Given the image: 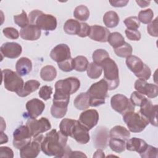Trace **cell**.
<instances>
[{
	"label": "cell",
	"instance_id": "obj_44",
	"mask_svg": "<svg viewBox=\"0 0 158 158\" xmlns=\"http://www.w3.org/2000/svg\"><path fill=\"white\" fill-rule=\"evenodd\" d=\"M67 111V108L57 107L52 105L51 107V114L52 116L56 118H61L64 117Z\"/></svg>",
	"mask_w": 158,
	"mask_h": 158
},
{
	"label": "cell",
	"instance_id": "obj_35",
	"mask_svg": "<svg viewBox=\"0 0 158 158\" xmlns=\"http://www.w3.org/2000/svg\"><path fill=\"white\" fill-rule=\"evenodd\" d=\"M74 69L77 72H84L86 70L89 62L87 58L83 56H77L73 59Z\"/></svg>",
	"mask_w": 158,
	"mask_h": 158
},
{
	"label": "cell",
	"instance_id": "obj_27",
	"mask_svg": "<svg viewBox=\"0 0 158 158\" xmlns=\"http://www.w3.org/2000/svg\"><path fill=\"white\" fill-rule=\"evenodd\" d=\"M81 28V23L78 20L72 19H68L64 23V31L70 35H75L78 34Z\"/></svg>",
	"mask_w": 158,
	"mask_h": 158
},
{
	"label": "cell",
	"instance_id": "obj_24",
	"mask_svg": "<svg viewBox=\"0 0 158 158\" xmlns=\"http://www.w3.org/2000/svg\"><path fill=\"white\" fill-rule=\"evenodd\" d=\"M15 69L20 76L27 75L31 71L32 62L27 57H21L16 62Z\"/></svg>",
	"mask_w": 158,
	"mask_h": 158
},
{
	"label": "cell",
	"instance_id": "obj_53",
	"mask_svg": "<svg viewBox=\"0 0 158 158\" xmlns=\"http://www.w3.org/2000/svg\"><path fill=\"white\" fill-rule=\"evenodd\" d=\"M86 157V156L83 152H82L81 151H72V152L70 157Z\"/></svg>",
	"mask_w": 158,
	"mask_h": 158
},
{
	"label": "cell",
	"instance_id": "obj_1",
	"mask_svg": "<svg viewBox=\"0 0 158 158\" xmlns=\"http://www.w3.org/2000/svg\"><path fill=\"white\" fill-rule=\"evenodd\" d=\"M67 139L60 131L53 129L44 137L41 144V151L48 156L70 157L72 151L67 145Z\"/></svg>",
	"mask_w": 158,
	"mask_h": 158
},
{
	"label": "cell",
	"instance_id": "obj_32",
	"mask_svg": "<svg viewBox=\"0 0 158 158\" xmlns=\"http://www.w3.org/2000/svg\"><path fill=\"white\" fill-rule=\"evenodd\" d=\"M109 146L114 152L121 153L126 149V141L118 138H110L109 140Z\"/></svg>",
	"mask_w": 158,
	"mask_h": 158
},
{
	"label": "cell",
	"instance_id": "obj_52",
	"mask_svg": "<svg viewBox=\"0 0 158 158\" xmlns=\"http://www.w3.org/2000/svg\"><path fill=\"white\" fill-rule=\"evenodd\" d=\"M129 1L128 0H119V1H110L109 2L112 6L115 7H122L126 6L128 3Z\"/></svg>",
	"mask_w": 158,
	"mask_h": 158
},
{
	"label": "cell",
	"instance_id": "obj_19",
	"mask_svg": "<svg viewBox=\"0 0 158 158\" xmlns=\"http://www.w3.org/2000/svg\"><path fill=\"white\" fill-rule=\"evenodd\" d=\"M44 108V103L37 98H33L26 103V109L30 118H36L42 114Z\"/></svg>",
	"mask_w": 158,
	"mask_h": 158
},
{
	"label": "cell",
	"instance_id": "obj_39",
	"mask_svg": "<svg viewBox=\"0 0 158 158\" xmlns=\"http://www.w3.org/2000/svg\"><path fill=\"white\" fill-rule=\"evenodd\" d=\"M93 62L98 65H100L101 62L106 58L109 57V53L103 49H98L94 51L93 53Z\"/></svg>",
	"mask_w": 158,
	"mask_h": 158
},
{
	"label": "cell",
	"instance_id": "obj_8",
	"mask_svg": "<svg viewBox=\"0 0 158 158\" xmlns=\"http://www.w3.org/2000/svg\"><path fill=\"white\" fill-rule=\"evenodd\" d=\"M20 77L17 72L10 69L2 70V79L4 88L9 91L17 93L23 88L24 82Z\"/></svg>",
	"mask_w": 158,
	"mask_h": 158
},
{
	"label": "cell",
	"instance_id": "obj_15",
	"mask_svg": "<svg viewBox=\"0 0 158 158\" xmlns=\"http://www.w3.org/2000/svg\"><path fill=\"white\" fill-rule=\"evenodd\" d=\"M135 88L138 92L149 98H154L158 95V86L155 84L148 83L144 80H137L135 83Z\"/></svg>",
	"mask_w": 158,
	"mask_h": 158
},
{
	"label": "cell",
	"instance_id": "obj_29",
	"mask_svg": "<svg viewBox=\"0 0 158 158\" xmlns=\"http://www.w3.org/2000/svg\"><path fill=\"white\" fill-rule=\"evenodd\" d=\"M119 21V17L115 11H107L103 16V22L107 28H114L117 27Z\"/></svg>",
	"mask_w": 158,
	"mask_h": 158
},
{
	"label": "cell",
	"instance_id": "obj_17",
	"mask_svg": "<svg viewBox=\"0 0 158 158\" xmlns=\"http://www.w3.org/2000/svg\"><path fill=\"white\" fill-rule=\"evenodd\" d=\"M51 58L59 63L71 58L70 48L66 44H59L55 46L50 52Z\"/></svg>",
	"mask_w": 158,
	"mask_h": 158
},
{
	"label": "cell",
	"instance_id": "obj_6",
	"mask_svg": "<svg viewBox=\"0 0 158 158\" xmlns=\"http://www.w3.org/2000/svg\"><path fill=\"white\" fill-rule=\"evenodd\" d=\"M125 62L127 67L139 79L147 80L150 78L151 75L150 68L138 57L131 55L127 57Z\"/></svg>",
	"mask_w": 158,
	"mask_h": 158
},
{
	"label": "cell",
	"instance_id": "obj_55",
	"mask_svg": "<svg viewBox=\"0 0 158 158\" xmlns=\"http://www.w3.org/2000/svg\"><path fill=\"white\" fill-rule=\"evenodd\" d=\"M93 157H104L105 154L102 149H98L93 154Z\"/></svg>",
	"mask_w": 158,
	"mask_h": 158
},
{
	"label": "cell",
	"instance_id": "obj_18",
	"mask_svg": "<svg viewBox=\"0 0 158 158\" xmlns=\"http://www.w3.org/2000/svg\"><path fill=\"white\" fill-rule=\"evenodd\" d=\"M0 51L2 56L9 59H15L21 54L22 48L17 43L7 42L1 45Z\"/></svg>",
	"mask_w": 158,
	"mask_h": 158
},
{
	"label": "cell",
	"instance_id": "obj_38",
	"mask_svg": "<svg viewBox=\"0 0 158 158\" xmlns=\"http://www.w3.org/2000/svg\"><path fill=\"white\" fill-rule=\"evenodd\" d=\"M154 17V12L151 9L141 10L138 14V20L144 24H149Z\"/></svg>",
	"mask_w": 158,
	"mask_h": 158
},
{
	"label": "cell",
	"instance_id": "obj_33",
	"mask_svg": "<svg viewBox=\"0 0 158 158\" xmlns=\"http://www.w3.org/2000/svg\"><path fill=\"white\" fill-rule=\"evenodd\" d=\"M75 121V120L71 118H63L59 124V129L61 133L65 136H70L71 131Z\"/></svg>",
	"mask_w": 158,
	"mask_h": 158
},
{
	"label": "cell",
	"instance_id": "obj_31",
	"mask_svg": "<svg viewBox=\"0 0 158 158\" xmlns=\"http://www.w3.org/2000/svg\"><path fill=\"white\" fill-rule=\"evenodd\" d=\"M107 42L114 49L121 46L125 43L124 37L118 32L110 33L108 36Z\"/></svg>",
	"mask_w": 158,
	"mask_h": 158
},
{
	"label": "cell",
	"instance_id": "obj_12",
	"mask_svg": "<svg viewBox=\"0 0 158 158\" xmlns=\"http://www.w3.org/2000/svg\"><path fill=\"white\" fill-rule=\"evenodd\" d=\"M31 136L27 125H20L13 133V146L20 149L31 141Z\"/></svg>",
	"mask_w": 158,
	"mask_h": 158
},
{
	"label": "cell",
	"instance_id": "obj_28",
	"mask_svg": "<svg viewBox=\"0 0 158 158\" xmlns=\"http://www.w3.org/2000/svg\"><path fill=\"white\" fill-rule=\"evenodd\" d=\"M73 105L78 110H85L89 108V97L87 92L79 94L74 99Z\"/></svg>",
	"mask_w": 158,
	"mask_h": 158
},
{
	"label": "cell",
	"instance_id": "obj_21",
	"mask_svg": "<svg viewBox=\"0 0 158 158\" xmlns=\"http://www.w3.org/2000/svg\"><path fill=\"white\" fill-rule=\"evenodd\" d=\"M109 30L102 26L94 25L90 26L89 37L96 41L101 43L107 42V38L110 34Z\"/></svg>",
	"mask_w": 158,
	"mask_h": 158
},
{
	"label": "cell",
	"instance_id": "obj_49",
	"mask_svg": "<svg viewBox=\"0 0 158 158\" xmlns=\"http://www.w3.org/2000/svg\"><path fill=\"white\" fill-rule=\"evenodd\" d=\"M147 31L152 36L157 37V18H156L152 22H151L147 26Z\"/></svg>",
	"mask_w": 158,
	"mask_h": 158
},
{
	"label": "cell",
	"instance_id": "obj_43",
	"mask_svg": "<svg viewBox=\"0 0 158 158\" xmlns=\"http://www.w3.org/2000/svg\"><path fill=\"white\" fill-rule=\"evenodd\" d=\"M59 68L63 72H69L74 69V62L73 58H70L63 62L57 63Z\"/></svg>",
	"mask_w": 158,
	"mask_h": 158
},
{
	"label": "cell",
	"instance_id": "obj_9",
	"mask_svg": "<svg viewBox=\"0 0 158 158\" xmlns=\"http://www.w3.org/2000/svg\"><path fill=\"white\" fill-rule=\"evenodd\" d=\"M110 105L114 110L122 115L130 111H135V106L127 96L122 94L114 95L110 99Z\"/></svg>",
	"mask_w": 158,
	"mask_h": 158
},
{
	"label": "cell",
	"instance_id": "obj_47",
	"mask_svg": "<svg viewBox=\"0 0 158 158\" xmlns=\"http://www.w3.org/2000/svg\"><path fill=\"white\" fill-rule=\"evenodd\" d=\"M2 33L6 37L12 40L17 39L19 37L18 30L13 27H6L2 30Z\"/></svg>",
	"mask_w": 158,
	"mask_h": 158
},
{
	"label": "cell",
	"instance_id": "obj_48",
	"mask_svg": "<svg viewBox=\"0 0 158 158\" xmlns=\"http://www.w3.org/2000/svg\"><path fill=\"white\" fill-rule=\"evenodd\" d=\"M127 38L131 41H139L141 39V33L138 30L126 29L125 31Z\"/></svg>",
	"mask_w": 158,
	"mask_h": 158
},
{
	"label": "cell",
	"instance_id": "obj_14",
	"mask_svg": "<svg viewBox=\"0 0 158 158\" xmlns=\"http://www.w3.org/2000/svg\"><path fill=\"white\" fill-rule=\"evenodd\" d=\"M88 130L82 125L78 120H76L70 134V137L73 138L78 143L85 144L89 142L90 136Z\"/></svg>",
	"mask_w": 158,
	"mask_h": 158
},
{
	"label": "cell",
	"instance_id": "obj_45",
	"mask_svg": "<svg viewBox=\"0 0 158 158\" xmlns=\"http://www.w3.org/2000/svg\"><path fill=\"white\" fill-rule=\"evenodd\" d=\"M52 94V88L48 85L43 86L40 88L38 92L39 96L44 101H47L49 99H50Z\"/></svg>",
	"mask_w": 158,
	"mask_h": 158
},
{
	"label": "cell",
	"instance_id": "obj_22",
	"mask_svg": "<svg viewBox=\"0 0 158 158\" xmlns=\"http://www.w3.org/2000/svg\"><path fill=\"white\" fill-rule=\"evenodd\" d=\"M41 34V29L36 25L33 24H29L20 31V37L27 41L37 40L40 38Z\"/></svg>",
	"mask_w": 158,
	"mask_h": 158
},
{
	"label": "cell",
	"instance_id": "obj_20",
	"mask_svg": "<svg viewBox=\"0 0 158 158\" xmlns=\"http://www.w3.org/2000/svg\"><path fill=\"white\" fill-rule=\"evenodd\" d=\"M107 129L104 127L97 128L93 135V142L96 148L106 149L109 142V134Z\"/></svg>",
	"mask_w": 158,
	"mask_h": 158
},
{
	"label": "cell",
	"instance_id": "obj_46",
	"mask_svg": "<svg viewBox=\"0 0 158 158\" xmlns=\"http://www.w3.org/2000/svg\"><path fill=\"white\" fill-rule=\"evenodd\" d=\"M158 150L156 147L148 145V147L145 151L140 154V156L143 158H150V157H157Z\"/></svg>",
	"mask_w": 158,
	"mask_h": 158
},
{
	"label": "cell",
	"instance_id": "obj_41",
	"mask_svg": "<svg viewBox=\"0 0 158 158\" xmlns=\"http://www.w3.org/2000/svg\"><path fill=\"white\" fill-rule=\"evenodd\" d=\"M127 29L137 30L140 27V22L138 17L135 16H131L126 18L123 21Z\"/></svg>",
	"mask_w": 158,
	"mask_h": 158
},
{
	"label": "cell",
	"instance_id": "obj_37",
	"mask_svg": "<svg viewBox=\"0 0 158 158\" xmlns=\"http://www.w3.org/2000/svg\"><path fill=\"white\" fill-rule=\"evenodd\" d=\"M114 52L117 56L123 58H127V57L131 55L133 52V48L129 43L125 42L121 46L114 49Z\"/></svg>",
	"mask_w": 158,
	"mask_h": 158
},
{
	"label": "cell",
	"instance_id": "obj_13",
	"mask_svg": "<svg viewBox=\"0 0 158 158\" xmlns=\"http://www.w3.org/2000/svg\"><path fill=\"white\" fill-rule=\"evenodd\" d=\"M139 113L153 126L157 127V105H153L151 101L146 99L140 106Z\"/></svg>",
	"mask_w": 158,
	"mask_h": 158
},
{
	"label": "cell",
	"instance_id": "obj_2",
	"mask_svg": "<svg viewBox=\"0 0 158 158\" xmlns=\"http://www.w3.org/2000/svg\"><path fill=\"white\" fill-rule=\"evenodd\" d=\"M80 87V81L76 77H69L60 80L55 83L53 100H70V96L77 92Z\"/></svg>",
	"mask_w": 158,
	"mask_h": 158
},
{
	"label": "cell",
	"instance_id": "obj_36",
	"mask_svg": "<svg viewBox=\"0 0 158 158\" xmlns=\"http://www.w3.org/2000/svg\"><path fill=\"white\" fill-rule=\"evenodd\" d=\"M86 71L87 75L90 78L97 79L101 77L102 72V69L100 65H98L93 62L88 64Z\"/></svg>",
	"mask_w": 158,
	"mask_h": 158
},
{
	"label": "cell",
	"instance_id": "obj_16",
	"mask_svg": "<svg viewBox=\"0 0 158 158\" xmlns=\"http://www.w3.org/2000/svg\"><path fill=\"white\" fill-rule=\"evenodd\" d=\"M99 120L98 112L95 109H88L81 113L78 121L86 129L90 130L95 127Z\"/></svg>",
	"mask_w": 158,
	"mask_h": 158
},
{
	"label": "cell",
	"instance_id": "obj_10",
	"mask_svg": "<svg viewBox=\"0 0 158 158\" xmlns=\"http://www.w3.org/2000/svg\"><path fill=\"white\" fill-rule=\"evenodd\" d=\"M26 125L29 129L31 137L33 138L51 128V123L46 117H41L38 120L36 118H30L27 120Z\"/></svg>",
	"mask_w": 158,
	"mask_h": 158
},
{
	"label": "cell",
	"instance_id": "obj_5",
	"mask_svg": "<svg viewBox=\"0 0 158 158\" xmlns=\"http://www.w3.org/2000/svg\"><path fill=\"white\" fill-rule=\"evenodd\" d=\"M108 90L107 83L104 78L92 84L87 91L90 106L97 107L104 104Z\"/></svg>",
	"mask_w": 158,
	"mask_h": 158
},
{
	"label": "cell",
	"instance_id": "obj_42",
	"mask_svg": "<svg viewBox=\"0 0 158 158\" xmlns=\"http://www.w3.org/2000/svg\"><path fill=\"white\" fill-rule=\"evenodd\" d=\"M146 99V98L144 96V95L139 93L138 91H133L131 94L130 100L134 106L140 107Z\"/></svg>",
	"mask_w": 158,
	"mask_h": 158
},
{
	"label": "cell",
	"instance_id": "obj_56",
	"mask_svg": "<svg viewBox=\"0 0 158 158\" xmlns=\"http://www.w3.org/2000/svg\"><path fill=\"white\" fill-rule=\"evenodd\" d=\"M8 141V137L7 136L3 133V131H1V143L0 144H4Z\"/></svg>",
	"mask_w": 158,
	"mask_h": 158
},
{
	"label": "cell",
	"instance_id": "obj_23",
	"mask_svg": "<svg viewBox=\"0 0 158 158\" xmlns=\"http://www.w3.org/2000/svg\"><path fill=\"white\" fill-rule=\"evenodd\" d=\"M148 145V144L145 141L136 137L128 139L126 141V149L127 150L130 151H135L139 154L145 151Z\"/></svg>",
	"mask_w": 158,
	"mask_h": 158
},
{
	"label": "cell",
	"instance_id": "obj_50",
	"mask_svg": "<svg viewBox=\"0 0 158 158\" xmlns=\"http://www.w3.org/2000/svg\"><path fill=\"white\" fill-rule=\"evenodd\" d=\"M90 32V26L86 23H81V28L78 36L81 38H85L89 36Z\"/></svg>",
	"mask_w": 158,
	"mask_h": 158
},
{
	"label": "cell",
	"instance_id": "obj_54",
	"mask_svg": "<svg viewBox=\"0 0 158 158\" xmlns=\"http://www.w3.org/2000/svg\"><path fill=\"white\" fill-rule=\"evenodd\" d=\"M136 2L138 4V6L142 8L146 7L150 4L151 1H136Z\"/></svg>",
	"mask_w": 158,
	"mask_h": 158
},
{
	"label": "cell",
	"instance_id": "obj_34",
	"mask_svg": "<svg viewBox=\"0 0 158 158\" xmlns=\"http://www.w3.org/2000/svg\"><path fill=\"white\" fill-rule=\"evenodd\" d=\"M73 16L80 21H86L89 17V10L86 6L80 5L75 7L73 11Z\"/></svg>",
	"mask_w": 158,
	"mask_h": 158
},
{
	"label": "cell",
	"instance_id": "obj_40",
	"mask_svg": "<svg viewBox=\"0 0 158 158\" xmlns=\"http://www.w3.org/2000/svg\"><path fill=\"white\" fill-rule=\"evenodd\" d=\"M14 21L15 24H17L22 28L27 27L30 24L28 17L27 16V14L24 10H22L20 14L14 16Z\"/></svg>",
	"mask_w": 158,
	"mask_h": 158
},
{
	"label": "cell",
	"instance_id": "obj_30",
	"mask_svg": "<svg viewBox=\"0 0 158 158\" xmlns=\"http://www.w3.org/2000/svg\"><path fill=\"white\" fill-rule=\"evenodd\" d=\"M57 76V70L56 68L51 65L43 67L40 71V77L41 79L46 81H51L54 80Z\"/></svg>",
	"mask_w": 158,
	"mask_h": 158
},
{
	"label": "cell",
	"instance_id": "obj_25",
	"mask_svg": "<svg viewBox=\"0 0 158 158\" xmlns=\"http://www.w3.org/2000/svg\"><path fill=\"white\" fill-rule=\"evenodd\" d=\"M40 86V83L35 80H30L27 81L23 88L19 91L17 94L20 97H26L30 94L31 93L36 91Z\"/></svg>",
	"mask_w": 158,
	"mask_h": 158
},
{
	"label": "cell",
	"instance_id": "obj_7",
	"mask_svg": "<svg viewBox=\"0 0 158 158\" xmlns=\"http://www.w3.org/2000/svg\"><path fill=\"white\" fill-rule=\"evenodd\" d=\"M123 120L128 130L133 133L143 131L149 122L140 114L130 111L123 115Z\"/></svg>",
	"mask_w": 158,
	"mask_h": 158
},
{
	"label": "cell",
	"instance_id": "obj_11",
	"mask_svg": "<svg viewBox=\"0 0 158 158\" xmlns=\"http://www.w3.org/2000/svg\"><path fill=\"white\" fill-rule=\"evenodd\" d=\"M43 135L34 138L32 141L26 144L20 149V156L21 158H34L38 156L41 149V142L44 138Z\"/></svg>",
	"mask_w": 158,
	"mask_h": 158
},
{
	"label": "cell",
	"instance_id": "obj_3",
	"mask_svg": "<svg viewBox=\"0 0 158 158\" xmlns=\"http://www.w3.org/2000/svg\"><path fill=\"white\" fill-rule=\"evenodd\" d=\"M30 24L36 25L41 30L53 31L57 27L56 18L48 14H44L39 10H33L28 15Z\"/></svg>",
	"mask_w": 158,
	"mask_h": 158
},
{
	"label": "cell",
	"instance_id": "obj_26",
	"mask_svg": "<svg viewBox=\"0 0 158 158\" xmlns=\"http://www.w3.org/2000/svg\"><path fill=\"white\" fill-rule=\"evenodd\" d=\"M130 136V131L124 127L117 125L114 127L109 131V137L123 139L127 141Z\"/></svg>",
	"mask_w": 158,
	"mask_h": 158
},
{
	"label": "cell",
	"instance_id": "obj_4",
	"mask_svg": "<svg viewBox=\"0 0 158 158\" xmlns=\"http://www.w3.org/2000/svg\"><path fill=\"white\" fill-rule=\"evenodd\" d=\"M100 66L104 70V79L107 83L109 90L116 89L120 83L118 68L115 62L110 57L105 59Z\"/></svg>",
	"mask_w": 158,
	"mask_h": 158
},
{
	"label": "cell",
	"instance_id": "obj_51",
	"mask_svg": "<svg viewBox=\"0 0 158 158\" xmlns=\"http://www.w3.org/2000/svg\"><path fill=\"white\" fill-rule=\"evenodd\" d=\"M0 157H14L13 151L7 146H1L0 148Z\"/></svg>",
	"mask_w": 158,
	"mask_h": 158
}]
</instances>
